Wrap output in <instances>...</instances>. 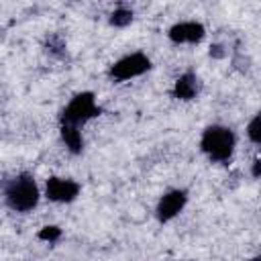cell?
Masks as SVG:
<instances>
[{
    "label": "cell",
    "instance_id": "30bf717a",
    "mask_svg": "<svg viewBox=\"0 0 261 261\" xmlns=\"http://www.w3.org/2000/svg\"><path fill=\"white\" fill-rule=\"evenodd\" d=\"M45 51L53 57H61L65 53V39L59 33H49L45 37Z\"/></svg>",
    "mask_w": 261,
    "mask_h": 261
},
{
    "label": "cell",
    "instance_id": "ba28073f",
    "mask_svg": "<svg viewBox=\"0 0 261 261\" xmlns=\"http://www.w3.org/2000/svg\"><path fill=\"white\" fill-rule=\"evenodd\" d=\"M198 92H200V80L192 71L181 73L173 84V98H177V100H184V102L194 100L198 96Z\"/></svg>",
    "mask_w": 261,
    "mask_h": 261
},
{
    "label": "cell",
    "instance_id": "9a60e30c",
    "mask_svg": "<svg viewBox=\"0 0 261 261\" xmlns=\"http://www.w3.org/2000/svg\"><path fill=\"white\" fill-rule=\"evenodd\" d=\"M251 261H261V255H259V257H253Z\"/></svg>",
    "mask_w": 261,
    "mask_h": 261
},
{
    "label": "cell",
    "instance_id": "6da1fadb",
    "mask_svg": "<svg viewBox=\"0 0 261 261\" xmlns=\"http://www.w3.org/2000/svg\"><path fill=\"white\" fill-rule=\"evenodd\" d=\"M4 200L14 212H31L39 204V188L31 173H18L4 186Z\"/></svg>",
    "mask_w": 261,
    "mask_h": 261
},
{
    "label": "cell",
    "instance_id": "8992f818",
    "mask_svg": "<svg viewBox=\"0 0 261 261\" xmlns=\"http://www.w3.org/2000/svg\"><path fill=\"white\" fill-rule=\"evenodd\" d=\"M80 184L69 177H49L45 184V196L51 202H73L80 196Z\"/></svg>",
    "mask_w": 261,
    "mask_h": 261
},
{
    "label": "cell",
    "instance_id": "3957f363",
    "mask_svg": "<svg viewBox=\"0 0 261 261\" xmlns=\"http://www.w3.org/2000/svg\"><path fill=\"white\" fill-rule=\"evenodd\" d=\"M100 114V106L96 104V98L92 92H82L75 94L69 104L61 110V124H71V126H82L88 120L96 118Z\"/></svg>",
    "mask_w": 261,
    "mask_h": 261
},
{
    "label": "cell",
    "instance_id": "8fae6325",
    "mask_svg": "<svg viewBox=\"0 0 261 261\" xmlns=\"http://www.w3.org/2000/svg\"><path fill=\"white\" fill-rule=\"evenodd\" d=\"M133 22V10L126 6H118L112 14H110V24L116 29H124Z\"/></svg>",
    "mask_w": 261,
    "mask_h": 261
},
{
    "label": "cell",
    "instance_id": "9c48e42d",
    "mask_svg": "<svg viewBox=\"0 0 261 261\" xmlns=\"http://www.w3.org/2000/svg\"><path fill=\"white\" fill-rule=\"evenodd\" d=\"M59 133H61V141L65 143V147H67V151H69V153H73V155L82 153V149H84V137H82L80 126L61 124Z\"/></svg>",
    "mask_w": 261,
    "mask_h": 261
},
{
    "label": "cell",
    "instance_id": "7c38bea8",
    "mask_svg": "<svg viewBox=\"0 0 261 261\" xmlns=\"http://www.w3.org/2000/svg\"><path fill=\"white\" fill-rule=\"evenodd\" d=\"M247 137L255 145H261V114H255L249 120V124H247Z\"/></svg>",
    "mask_w": 261,
    "mask_h": 261
},
{
    "label": "cell",
    "instance_id": "5bb4252c",
    "mask_svg": "<svg viewBox=\"0 0 261 261\" xmlns=\"http://www.w3.org/2000/svg\"><path fill=\"white\" fill-rule=\"evenodd\" d=\"M208 53H210L212 59H224V57H226V49H224V45H220V43H212Z\"/></svg>",
    "mask_w": 261,
    "mask_h": 261
},
{
    "label": "cell",
    "instance_id": "52a82bcc",
    "mask_svg": "<svg viewBox=\"0 0 261 261\" xmlns=\"http://www.w3.org/2000/svg\"><path fill=\"white\" fill-rule=\"evenodd\" d=\"M206 35V29L202 22L198 20H181V22H175L167 37L171 43L175 45H194V43H200Z\"/></svg>",
    "mask_w": 261,
    "mask_h": 261
},
{
    "label": "cell",
    "instance_id": "277c9868",
    "mask_svg": "<svg viewBox=\"0 0 261 261\" xmlns=\"http://www.w3.org/2000/svg\"><path fill=\"white\" fill-rule=\"evenodd\" d=\"M151 69V59L145 53H128L120 57L108 71V75L114 82H126L133 77H139Z\"/></svg>",
    "mask_w": 261,
    "mask_h": 261
},
{
    "label": "cell",
    "instance_id": "4fadbf2b",
    "mask_svg": "<svg viewBox=\"0 0 261 261\" xmlns=\"http://www.w3.org/2000/svg\"><path fill=\"white\" fill-rule=\"evenodd\" d=\"M41 241H45V243H55V241H59L61 239V228L59 226H43L41 230H39V234H37Z\"/></svg>",
    "mask_w": 261,
    "mask_h": 261
},
{
    "label": "cell",
    "instance_id": "7a4b0ae2",
    "mask_svg": "<svg viewBox=\"0 0 261 261\" xmlns=\"http://www.w3.org/2000/svg\"><path fill=\"white\" fill-rule=\"evenodd\" d=\"M237 145V137L228 126L212 124L202 133L200 139V149L212 159V161H228Z\"/></svg>",
    "mask_w": 261,
    "mask_h": 261
},
{
    "label": "cell",
    "instance_id": "5b68a950",
    "mask_svg": "<svg viewBox=\"0 0 261 261\" xmlns=\"http://www.w3.org/2000/svg\"><path fill=\"white\" fill-rule=\"evenodd\" d=\"M188 204V192L186 190H169L167 194L161 196V200L157 202L155 214L159 222H169L173 220Z\"/></svg>",
    "mask_w": 261,
    "mask_h": 261
}]
</instances>
